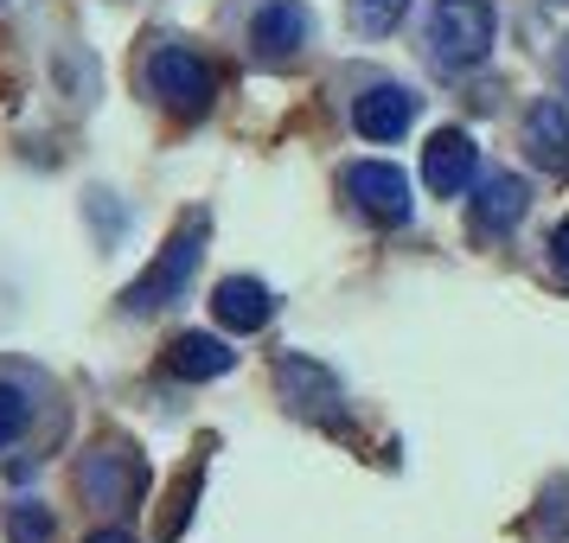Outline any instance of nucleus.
Listing matches in <instances>:
<instances>
[{"mask_svg":"<svg viewBox=\"0 0 569 543\" xmlns=\"http://www.w3.org/2000/svg\"><path fill=\"white\" fill-rule=\"evenodd\" d=\"M308 32H313V13L301 0H269L257 20H250V46H257L262 64H282V58H295L308 46Z\"/></svg>","mask_w":569,"mask_h":543,"instance_id":"0eeeda50","label":"nucleus"},{"mask_svg":"<svg viewBox=\"0 0 569 543\" xmlns=\"http://www.w3.org/2000/svg\"><path fill=\"white\" fill-rule=\"evenodd\" d=\"M563 78H569V52H563Z\"/></svg>","mask_w":569,"mask_h":543,"instance_id":"6ab92c4d","label":"nucleus"},{"mask_svg":"<svg viewBox=\"0 0 569 543\" xmlns=\"http://www.w3.org/2000/svg\"><path fill=\"white\" fill-rule=\"evenodd\" d=\"M90 543H134L129 531H90Z\"/></svg>","mask_w":569,"mask_h":543,"instance_id":"a211bd4d","label":"nucleus"},{"mask_svg":"<svg viewBox=\"0 0 569 543\" xmlns=\"http://www.w3.org/2000/svg\"><path fill=\"white\" fill-rule=\"evenodd\" d=\"M525 211H531V185L518 180V173H492V180H480V199H473V231L506 237Z\"/></svg>","mask_w":569,"mask_h":543,"instance_id":"1a4fd4ad","label":"nucleus"},{"mask_svg":"<svg viewBox=\"0 0 569 543\" xmlns=\"http://www.w3.org/2000/svg\"><path fill=\"white\" fill-rule=\"evenodd\" d=\"M550 262H557V275L569 282V218L557 224V237H550Z\"/></svg>","mask_w":569,"mask_h":543,"instance_id":"f3484780","label":"nucleus"},{"mask_svg":"<svg viewBox=\"0 0 569 543\" xmlns=\"http://www.w3.org/2000/svg\"><path fill=\"white\" fill-rule=\"evenodd\" d=\"M346 199H352L365 218H378V224H410V211H416V192H410V180H403V167H385V160L346 167Z\"/></svg>","mask_w":569,"mask_h":543,"instance_id":"20e7f679","label":"nucleus"},{"mask_svg":"<svg viewBox=\"0 0 569 543\" xmlns=\"http://www.w3.org/2000/svg\"><path fill=\"white\" fill-rule=\"evenodd\" d=\"M148 83H154V97L173 115H206L211 97H218V78H211V64L199 52H186V46H160L148 58Z\"/></svg>","mask_w":569,"mask_h":543,"instance_id":"7ed1b4c3","label":"nucleus"},{"mask_svg":"<svg viewBox=\"0 0 569 543\" xmlns=\"http://www.w3.org/2000/svg\"><path fill=\"white\" fill-rule=\"evenodd\" d=\"M480 173V148H473V134L467 129H436L429 134V148H422V180L436 199H461L467 185Z\"/></svg>","mask_w":569,"mask_h":543,"instance_id":"39448f33","label":"nucleus"},{"mask_svg":"<svg viewBox=\"0 0 569 543\" xmlns=\"http://www.w3.org/2000/svg\"><path fill=\"white\" fill-rule=\"evenodd\" d=\"M231 364H237V352L224 345V339H211V333H180L173 345H167V371H173V378H186V384L224 378Z\"/></svg>","mask_w":569,"mask_h":543,"instance_id":"9b49d317","label":"nucleus"},{"mask_svg":"<svg viewBox=\"0 0 569 543\" xmlns=\"http://www.w3.org/2000/svg\"><path fill=\"white\" fill-rule=\"evenodd\" d=\"M211 313H218V326H231V333H262V326L276 320V294H269L257 275H224V282L211 288Z\"/></svg>","mask_w":569,"mask_h":543,"instance_id":"6e6552de","label":"nucleus"},{"mask_svg":"<svg viewBox=\"0 0 569 543\" xmlns=\"http://www.w3.org/2000/svg\"><path fill=\"white\" fill-rule=\"evenodd\" d=\"M499 39V13L492 0H441L436 20H429V46H436L441 71H473Z\"/></svg>","mask_w":569,"mask_h":543,"instance_id":"f257e3e1","label":"nucleus"},{"mask_svg":"<svg viewBox=\"0 0 569 543\" xmlns=\"http://www.w3.org/2000/svg\"><path fill=\"white\" fill-rule=\"evenodd\" d=\"M27 429H32V390L13 384V378H0V454L27 435Z\"/></svg>","mask_w":569,"mask_h":543,"instance_id":"ddd939ff","label":"nucleus"},{"mask_svg":"<svg viewBox=\"0 0 569 543\" xmlns=\"http://www.w3.org/2000/svg\"><path fill=\"white\" fill-rule=\"evenodd\" d=\"M192 486H199V466H186L180 486H173V512L160 517V531H167V537H180V531H186V505H192Z\"/></svg>","mask_w":569,"mask_h":543,"instance_id":"dca6fc26","label":"nucleus"},{"mask_svg":"<svg viewBox=\"0 0 569 543\" xmlns=\"http://www.w3.org/2000/svg\"><path fill=\"white\" fill-rule=\"evenodd\" d=\"M403 13H410V0H352V27L371 32V39L397 32L403 27Z\"/></svg>","mask_w":569,"mask_h":543,"instance_id":"4468645a","label":"nucleus"},{"mask_svg":"<svg viewBox=\"0 0 569 543\" xmlns=\"http://www.w3.org/2000/svg\"><path fill=\"white\" fill-rule=\"evenodd\" d=\"M78 486L90 492L97 505H122V499H129V466H122V454H116V448H103V454L90 448V461L78 466Z\"/></svg>","mask_w":569,"mask_h":543,"instance_id":"f8f14e48","label":"nucleus"},{"mask_svg":"<svg viewBox=\"0 0 569 543\" xmlns=\"http://www.w3.org/2000/svg\"><path fill=\"white\" fill-rule=\"evenodd\" d=\"M525 148H531V160H538L543 173H557V180L569 173V109L557 97H543L525 115Z\"/></svg>","mask_w":569,"mask_h":543,"instance_id":"9d476101","label":"nucleus"},{"mask_svg":"<svg viewBox=\"0 0 569 543\" xmlns=\"http://www.w3.org/2000/svg\"><path fill=\"white\" fill-rule=\"evenodd\" d=\"M416 109H422L416 90H403V83H371L359 103H352V129H359L365 141H403L410 122H416Z\"/></svg>","mask_w":569,"mask_h":543,"instance_id":"423d86ee","label":"nucleus"},{"mask_svg":"<svg viewBox=\"0 0 569 543\" xmlns=\"http://www.w3.org/2000/svg\"><path fill=\"white\" fill-rule=\"evenodd\" d=\"M7 537L13 543H52V517H46V505H13V512H7Z\"/></svg>","mask_w":569,"mask_h":543,"instance_id":"2eb2a0df","label":"nucleus"},{"mask_svg":"<svg viewBox=\"0 0 569 543\" xmlns=\"http://www.w3.org/2000/svg\"><path fill=\"white\" fill-rule=\"evenodd\" d=\"M199 243H206V224H180V231L167 237V250L148 262V275H141V282L122 294V308H129V313H160V308H173V301L186 294V282H192Z\"/></svg>","mask_w":569,"mask_h":543,"instance_id":"f03ea898","label":"nucleus"}]
</instances>
